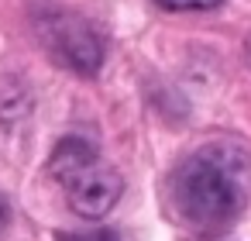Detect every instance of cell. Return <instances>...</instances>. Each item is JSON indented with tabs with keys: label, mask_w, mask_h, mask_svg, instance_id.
Listing matches in <instances>:
<instances>
[{
	"label": "cell",
	"mask_w": 251,
	"mask_h": 241,
	"mask_svg": "<svg viewBox=\"0 0 251 241\" xmlns=\"http://www.w3.org/2000/svg\"><path fill=\"white\" fill-rule=\"evenodd\" d=\"M248 193H251V159L230 138H217L196 148L172 172L169 183L176 217L200 234L227 231L248 207Z\"/></svg>",
	"instance_id": "obj_1"
},
{
	"label": "cell",
	"mask_w": 251,
	"mask_h": 241,
	"mask_svg": "<svg viewBox=\"0 0 251 241\" xmlns=\"http://www.w3.org/2000/svg\"><path fill=\"white\" fill-rule=\"evenodd\" d=\"M49 172L66 186L73 214L86 220H100L103 214H110L124 193L121 172L103 165L86 138H62L49 159Z\"/></svg>",
	"instance_id": "obj_2"
},
{
	"label": "cell",
	"mask_w": 251,
	"mask_h": 241,
	"mask_svg": "<svg viewBox=\"0 0 251 241\" xmlns=\"http://www.w3.org/2000/svg\"><path fill=\"white\" fill-rule=\"evenodd\" d=\"M35 35L59 66H66L79 76H93L103 66L100 31L73 11H42L35 18Z\"/></svg>",
	"instance_id": "obj_3"
},
{
	"label": "cell",
	"mask_w": 251,
	"mask_h": 241,
	"mask_svg": "<svg viewBox=\"0 0 251 241\" xmlns=\"http://www.w3.org/2000/svg\"><path fill=\"white\" fill-rule=\"evenodd\" d=\"M155 4L165 11H213L224 0H155Z\"/></svg>",
	"instance_id": "obj_4"
},
{
	"label": "cell",
	"mask_w": 251,
	"mask_h": 241,
	"mask_svg": "<svg viewBox=\"0 0 251 241\" xmlns=\"http://www.w3.org/2000/svg\"><path fill=\"white\" fill-rule=\"evenodd\" d=\"M55 241H121L114 231H107V227H100V231H83V234H76V231H62Z\"/></svg>",
	"instance_id": "obj_5"
},
{
	"label": "cell",
	"mask_w": 251,
	"mask_h": 241,
	"mask_svg": "<svg viewBox=\"0 0 251 241\" xmlns=\"http://www.w3.org/2000/svg\"><path fill=\"white\" fill-rule=\"evenodd\" d=\"M4 227H7V203L0 200V231H4Z\"/></svg>",
	"instance_id": "obj_6"
}]
</instances>
